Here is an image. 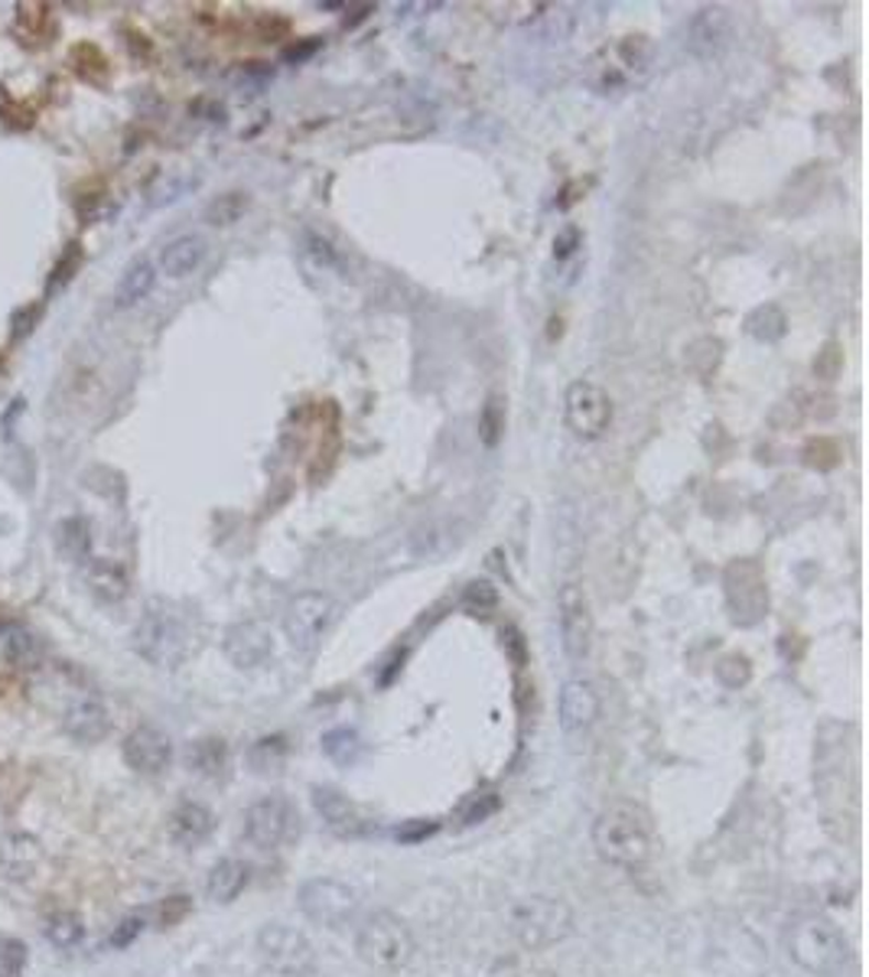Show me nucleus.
<instances>
[{"label":"nucleus","mask_w":869,"mask_h":977,"mask_svg":"<svg viewBox=\"0 0 869 977\" xmlns=\"http://www.w3.org/2000/svg\"><path fill=\"white\" fill-rule=\"evenodd\" d=\"M257 955L264 968L280 977H314L317 975V948L314 942L290 925L271 922L257 932Z\"/></svg>","instance_id":"obj_7"},{"label":"nucleus","mask_w":869,"mask_h":977,"mask_svg":"<svg viewBox=\"0 0 869 977\" xmlns=\"http://www.w3.org/2000/svg\"><path fill=\"white\" fill-rule=\"evenodd\" d=\"M355 952L369 968L395 975L410 965L417 942L400 915L388 912V909H375L355 929Z\"/></svg>","instance_id":"obj_3"},{"label":"nucleus","mask_w":869,"mask_h":977,"mask_svg":"<svg viewBox=\"0 0 869 977\" xmlns=\"http://www.w3.org/2000/svg\"><path fill=\"white\" fill-rule=\"evenodd\" d=\"M63 731L76 743H98L111 731V714L98 698H79L66 707Z\"/></svg>","instance_id":"obj_16"},{"label":"nucleus","mask_w":869,"mask_h":977,"mask_svg":"<svg viewBox=\"0 0 869 977\" xmlns=\"http://www.w3.org/2000/svg\"><path fill=\"white\" fill-rule=\"evenodd\" d=\"M43 935H46L50 945H56V948H63V952L76 948L81 942V935H85L81 915L79 912H69V909L53 912V915L43 922Z\"/></svg>","instance_id":"obj_24"},{"label":"nucleus","mask_w":869,"mask_h":977,"mask_svg":"<svg viewBox=\"0 0 869 977\" xmlns=\"http://www.w3.org/2000/svg\"><path fill=\"white\" fill-rule=\"evenodd\" d=\"M593 847L606 864L623 867V870H635V867L648 864V857L654 850L651 817L641 805L626 802V799L609 802L593 821Z\"/></svg>","instance_id":"obj_1"},{"label":"nucleus","mask_w":869,"mask_h":977,"mask_svg":"<svg viewBox=\"0 0 869 977\" xmlns=\"http://www.w3.org/2000/svg\"><path fill=\"white\" fill-rule=\"evenodd\" d=\"M166 827H169L173 844H179V847H199L216 831V814L209 812L202 802H179L169 812Z\"/></svg>","instance_id":"obj_18"},{"label":"nucleus","mask_w":869,"mask_h":977,"mask_svg":"<svg viewBox=\"0 0 869 977\" xmlns=\"http://www.w3.org/2000/svg\"><path fill=\"white\" fill-rule=\"evenodd\" d=\"M69 66L81 81H91V85H98L108 76V56L95 43H76L69 50Z\"/></svg>","instance_id":"obj_27"},{"label":"nucleus","mask_w":869,"mask_h":977,"mask_svg":"<svg viewBox=\"0 0 869 977\" xmlns=\"http://www.w3.org/2000/svg\"><path fill=\"white\" fill-rule=\"evenodd\" d=\"M81 267V244L79 242H69L66 244V251L59 254V261H56V267H53V277H50V284L53 287H66L76 274H79Z\"/></svg>","instance_id":"obj_32"},{"label":"nucleus","mask_w":869,"mask_h":977,"mask_svg":"<svg viewBox=\"0 0 869 977\" xmlns=\"http://www.w3.org/2000/svg\"><path fill=\"white\" fill-rule=\"evenodd\" d=\"M154 284H157V267L147 257H138L121 274V281L114 287V304L118 307H134V304H141L154 290Z\"/></svg>","instance_id":"obj_21"},{"label":"nucleus","mask_w":869,"mask_h":977,"mask_svg":"<svg viewBox=\"0 0 869 977\" xmlns=\"http://www.w3.org/2000/svg\"><path fill=\"white\" fill-rule=\"evenodd\" d=\"M189 896H169V899H163L157 905V925L160 929H173V925H179L186 915H189Z\"/></svg>","instance_id":"obj_33"},{"label":"nucleus","mask_w":869,"mask_h":977,"mask_svg":"<svg viewBox=\"0 0 869 977\" xmlns=\"http://www.w3.org/2000/svg\"><path fill=\"white\" fill-rule=\"evenodd\" d=\"M508 932L525 952H544V948L560 945L573 932V912L563 899L528 896L512 905Z\"/></svg>","instance_id":"obj_4"},{"label":"nucleus","mask_w":869,"mask_h":977,"mask_svg":"<svg viewBox=\"0 0 869 977\" xmlns=\"http://www.w3.org/2000/svg\"><path fill=\"white\" fill-rule=\"evenodd\" d=\"M50 26H53V7H50V3H36V0H30V3H20V7H16L13 33L20 36V43H30V46L46 43Z\"/></svg>","instance_id":"obj_22"},{"label":"nucleus","mask_w":869,"mask_h":977,"mask_svg":"<svg viewBox=\"0 0 869 977\" xmlns=\"http://www.w3.org/2000/svg\"><path fill=\"white\" fill-rule=\"evenodd\" d=\"M53 541H56V551H59L66 561H85V558H88V548H91L88 522H85V518H63V522L53 528Z\"/></svg>","instance_id":"obj_23"},{"label":"nucleus","mask_w":869,"mask_h":977,"mask_svg":"<svg viewBox=\"0 0 869 977\" xmlns=\"http://www.w3.org/2000/svg\"><path fill=\"white\" fill-rule=\"evenodd\" d=\"M141 932H144V919H141V915H128V919H121V922L114 925V932H111V945H114V948H128Z\"/></svg>","instance_id":"obj_35"},{"label":"nucleus","mask_w":869,"mask_h":977,"mask_svg":"<svg viewBox=\"0 0 869 977\" xmlns=\"http://www.w3.org/2000/svg\"><path fill=\"white\" fill-rule=\"evenodd\" d=\"M40 864H43V850H40V844L30 834L13 831V834H3L0 837V874L7 880L26 883V880L36 877Z\"/></svg>","instance_id":"obj_15"},{"label":"nucleus","mask_w":869,"mask_h":977,"mask_svg":"<svg viewBox=\"0 0 869 977\" xmlns=\"http://www.w3.org/2000/svg\"><path fill=\"white\" fill-rule=\"evenodd\" d=\"M134 651L157 668H176L189 655V629L176 613L151 606L134 629Z\"/></svg>","instance_id":"obj_6"},{"label":"nucleus","mask_w":869,"mask_h":977,"mask_svg":"<svg viewBox=\"0 0 869 977\" xmlns=\"http://www.w3.org/2000/svg\"><path fill=\"white\" fill-rule=\"evenodd\" d=\"M26 965V945L16 942V938H3L0 942V968L10 977H16Z\"/></svg>","instance_id":"obj_34"},{"label":"nucleus","mask_w":869,"mask_h":977,"mask_svg":"<svg viewBox=\"0 0 869 977\" xmlns=\"http://www.w3.org/2000/svg\"><path fill=\"white\" fill-rule=\"evenodd\" d=\"M557 626L563 655L570 661H583L593 649V613L586 593L573 583H566L557 596Z\"/></svg>","instance_id":"obj_9"},{"label":"nucleus","mask_w":869,"mask_h":977,"mask_svg":"<svg viewBox=\"0 0 869 977\" xmlns=\"http://www.w3.org/2000/svg\"><path fill=\"white\" fill-rule=\"evenodd\" d=\"M596 717H600V698H596L593 684L583 681V678L563 681L560 698H557L560 731L566 733V736H583V733L596 724Z\"/></svg>","instance_id":"obj_12"},{"label":"nucleus","mask_w":869,"mask_h":977,"mask_svg":"<svg viewBox=\"0 0 869 977\" xmlns=\"http://www.w3.org/2000/svg\"><path fill=\"white\" fill-rule=\"evenodd\" d=\"M244 209H248V199H244L241 193H226V196H219V199L206 209V219H209L212 226H232Z\"/></svg>","instance_id":"obj_31"},{"label":"nucleus","mask_w":869,"mask_h":977,"mask_svg":"<svg viewBox=\"0 0 869 977\" xmlns=\"http://www.w3.org/2000/svg\"><path fill=\"white\" fill-rule=\"evenodd\" d=\"M322 753H326L329 759L342 762V766L355 762V759H359V753H362L359 733H352V731L326 733V736H322Z\"/></svg>","instance_id":"obj_29"},{"label":"nucleus","mask_w":869,"mask_h":977,"mask_svg":"<svg viewBox=\"0 0 869 977\" xmlns=\"http://www.w3.org/2000/svg\"><path fill=\"white\" fill-rule=\"evenodd\" d=\"M189 766L202 776H219L226 769V746L222 739H199L189 749Z\"/></svg>","instance_id":"obj_28"},{"label":"nucleus","mask_w":869,"mask_h":977,"mask_svg":"<svg viewBox=\"0 0 869 977\" xmlns=\"http://www.w3.org/2000/svg\"><path fill=\"white\" fill-rule=\"evenodd\" d=\"M251 880V870L244 860H235V857H226L219 860L212 870H209V880H206V893L212 902H235L238 896L244 893Z\"/></svg>","instance_id":"obj_20"},{"label":"nucleus","mask_w":869,"mask_h":977,"mask_svg":"<svg viewBox=\"0 0 869 977\" xmlns=\"http://www.w3.org/2000/svg\"><path fill=\"white\" fill-rule=\"evenodd\" d=\"M297 809L284 795H267L257 799L244 812V841L257 850H277L297 834Z\"/></svg>","instance_id":"obj_8"},{"label":"nucleus","mask_w":869,"mask_h":977,"mask_svg":"<svg viewBox=\"0 0 869 977\" xmlns=\"http://www.w3.org/2000/svg\"><path fill=\"white\" fill-rule=\"evenodd\" d=\"M570 242H576V232H573V229H570V232H566V235H563L560 242H553V244H557V254H560V257L573 251V248H570Z\"/></svg>","instance_id":"obj_36"},{"label":"nucleus","mask_w":869,"mask_h":977,"mask_svg":"<svg viewBox=\"0 0 869 977\" xmlns=\"http://www.w3.org/2000/svg\"><path fill=\"white\" fill-rule=\"evenodd\" d=\"M314 805L319 817L326 821V827L339 837H362L372 831V817H365V812L352 799H345L336 789H314Z\"/></svg>","instance_id":"obj_14"},{"label":"nucleus","mask_w":869,"mask_h":977,"mask_svg":"<svg viewBox=\"0 0 869 977\" xmlns=\"http://www.w3.org/2000/svg\"><path fill=\"white\" fill-rule=\"evenodd\" d=\"M297 905L310 922H317L329 932H339V929L355 925L359 909H362V896L355 887H349L336 877H314L300 887Z\"/></svg>","instance_id":"obj_5"},{"label":"nucleus","mask_w":869,"mask_h":977,"mask_svg":"<svg viewBox=\"0 0 869 977\" xmlns=\"http://www.w3.org/2000/svg\"><path fill=\"white\" fill-rule=\"evenodd\" d=\"M0 121H3L7 128H13V131H26V128H33L36 111H33L26 101H16V98H10V95L0 88Z\"/></svg>","instance_id":"obj_30"},{"label":"nucleus","mask_w":869,"mask_h":977,"mask_svg":"<svg viewBox=\"0 0 869 977\" xmlns=\"http://www.w3.org/2000/svg\"><path fill=\"white\" fill-rule=\"evenodd\" d=\"M566 427L580 437V440H600L609 430L613 420V405L609 395L593 385V382H573L566 388Z\"/></svg>","instance_id":"obj_10"},{"label":"nucleus","mask_w":869,"mask_h":977,"mask_svg":"<svg viewBox=\"0 0 869 977\" xmlns=\"http://www.w3.org/2000/svg\"><path fill=\"white\" fill-rule=\"evenodd\" d=\"M206 257V239L202 235H179L173 242L163 244L160 251V271L173 281L189 277Z\"/></svg>","instance_id":"obj_19"},{"label":"nucleus","mask_w":869,"mask_h":977,"mask_svg":"<svg viewBox=\"0 0 869 977\" xmlns=\"http://www.w3.org/2000/svg\"><path fill=\"white\" fill-rule=\"evenodd\" d=\"M332 616H336V603L326 593L294 596V603L287 606V619H284L290 643L300 651H314L319 639H322V633L329 629Z\"/></svg>","instance_id":"obj_11"},{"label":"nucleus","mask_w":869,"mask_h":977,"mask_svg":"<svg viewBox=\"0 0 869 977\" xmlns=\"http://www.w3.org/2000/svg\"><path fill=\"white\" fill-rule=\"evenodd\" d=\"M88 586L101 596V600H121L128 593V577L114 561H95L88 564Z\"/></svg>","instance_id":"obj_25"},{"label":"nucleus","mask_w":869,"mask_h":977,"mask_svg":"<svg viewBox=\"0 0 869 977\" xmlns=\"http://www.w3.org/2000/svg\"><path fill=\"white\" fill-rule=\"evenodd\" d=\"M226 655L238 668H257L274 655L271 633L257 623H238L226 633Z\"/></svg>","instance_id":"obj_17"},{"label":"nucleus","mask_w":869,"mask_h":977,"mask_svg":"<svg viewBox=\"0 0 869 977\" xmlns=\"http://www.w3.org/2000/svg\"><path fill=\"white\" fill-rule=\"evenodd\" d=\"M3 655H7V661H10L16 671H33V668L43 665L46 649H43V643H40L36 636H30V633H10V636H7V646H3Z\"/></svg>","instance_id":"obj_26"},{"label":"nucleus","mask_w":869,"mask_h":977,"mask_svg":"<svg viewBox=\"0 0 869 977\" xmlns=\"http://www.w3.org/2000/svg\"><path fill=\"white\" fill-rule=\"evenodd\" d=\"M124 762L141 776H160L173 762V739L157 727H134L124 739Z\"/></svg>","instance_id":"obj_13"},{"label":"nucleus","mask_w":869,"mask_h":977,"mask_svg":"<svg viewBox=\"0 0 869 977\" xmlns=\"http://www.w3.org/2000/svg\"><path fill=\"white\" fill-rule=\"evenodd\" d=\"M785 945H789L791 962L811 977H840L854 962V948L844 938V932L821 915L798 919L791 925Z\"/></svg>","instance_id":"obj_2"}]
</instances>
